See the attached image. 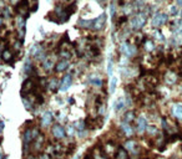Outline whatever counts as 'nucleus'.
<instances>
[{
	"label": "nucleus",
	"instance_id": "obj_1",
	"mask_svg": "<svg viewBox=\"0 0 182 159\" xmlns=\"http://www.w3.org/2000/svg\"><path fill=\"white\" fill-rule=\"evenodd\" d=\"M30 2L29 0H20V2L16 4V13L23 16V18H27L30 14Z\"/></svg>",
	"mask_w": 182,
	"mask_h": 159
},
{
	"label": "nucleus",
	"instance_id": "obj_2",
	"mask_svg": "<svg viewBox=\"0 0 182 159\" xmlns=\"http://www.w3.org/2000/svg\"><path fill=\"white\" fill-rule=\"evenodd\" d=\"M15 24H16V29H18V39L20 41L24 40V36H25V27H26V19L18 15L16 19H15Z\"/></svg>",
	"mask_w": 182,
	"mask_h": 159
},
{
	"label": "nucleus",
	"instance_id": "obj_3",
	"mask_svg": "<svg viewBox=\"0 0 182 159\" xmlns=\"http://www.w3.org/2000/svg\"><path fill=\"white\" fill-rule=\"evenodd\" d=\"M146 16H147L146 13H140V14H137L135 18H132V20H131V26H132V29L140 30L141 27H143V25L146 24V20H147Z\"/></svg>",
	"mask_w": 182,
	"mask_h": 159
},
{
	"label": "nucleus",
	"instance_id": "obj_4",
	"mask_svg": "<svg viewBox=\"0 0 182 159\" xmlns=\"http://www.w3.org/2000/svg\"><path fill=\"white\" fill-rule=\"evenodd\" d=\"M167 21H168L167 14H165V13H156L152 16V21H151V24H152L154 27H160L163 24H166Z\"/></svg>",
	"mask_w": 182,
	"mask_h": 159
},
{
	"label": "nucleus",
	"instance_id": "obj_5",
	"mask_svg": "<svg viewBox=\"0 0 182 159\" xmlns=\"http://www.w3.org/2000/svg\"><path fill=\"white\" fill-rule=\"evenodd\" d=\"M51 133L52 136L56 138V139H63L65 138V129H64V127L63 125H60V124H54L52 125V129H51Z\"/></svg>",
	"mask_w": 182,
	"mask_h": 159
},
{
	"label": "nucleus",
	"instance_id": "obj_6",
	"mask_svg": "<svg viewBox=\"0 0 182 159\" xmlns=\"http://www.w3.org/2000/svg\"><path fill=\"white\" fill-rule=\"evenodd\" d=\"M105 24H106V14H101L100 16L94 19V27H93V30H95V31L102 30L105 27Z\"/></svg>",
	"mask_w": 182,
	"mask_h": 159
},
{
	"label": "nucleus",
	"instance_id": "obj_7",
	"mask_svg": "<svg viewBox=\"0 0 182 159\" xmlns=\"http://www.w3.org/2000/svg\"><path fill=\"white\" fill-rule=\"evenodd\" d=\"M121 52H122L126 57H131L136 54V47L132 46V45H129L127 42L122 44V46H121Z\"/></svg>",
	"mask_w": 182,
	"mask_h": 159
},
{
	"label": "nucleus",
	"instance_id": "obj_8",
	"mask_svg": "<svg viewBox=\"0 0 182 159\" xmlns=\"http://www.w3.org/2000/svg\"><path fill=\"white\" fill-rule=\"evenodd\" d=\"M69 60H64V58H60L56 65H55V72H64L69 69Z\"/></svg>",
	"mask_w": 182,
	"mask_h": 159
},
{
	"label": "nucleus",
	"instance_id": "obj_9",
	"mask_svg": "<svg viewBox=\"0 0 182 159\" xmlns=\"http://www.w3.org/2000/svg\"><path fill=\"white\" fill-rule=\"evenodd\" d=\"M72 83V77L71 75H66L63 77V80L60 81V91H68L69 87Z\"/></svg>",
	"mask_w": 182,
	"mask_h": 159
},
{
	"label": "nucleus",
	"instance_id": "obj_10",
	"mask_svg": "<svg viewBox=\"0 0 182 159\" xmlns=\"http://www.w3.org/2000/svg\"><path fill=\"white\" fill-rule=\"evenodd\" d=\"M136 122H137V132L140 134H142L147 129V121H146V118L143 116H141V117L137 118Z\"/></svg>",
	"mask_w": 182,
	"mask_h": 159
},
{
	"label": "nucleus",
	"instance_id": "obj_11",
	"mask_svg": "<svg viewBox=\"0 0 182 159\" xmlns=\"http://www.w3.org/2000/svg\"><path fill=\"white\" fill-rule=\"evenodd\" d=\"M171 112L175 118H177L178 121H182V105H180V103L173 105L171 108Z\"/></svg>",
	"mask_w": 182,
	"mask_h": 159
},
{
	"label": "nucleus",
	"instance_id": "obj_12",
	"mask_svg": "<svg viewBox=\"0 0 182 159\" xmlns=\"http://www.w3.org/2000/svg\"><path fill=\"white\" fill-rule=\"evenodd\" d=\"M2 58H3V61L6 62V63L11 62V61L14 60V54H13V51L9 50V49L3 50V51H2Z\"/></svg>",
	"mask_w": 182,
	"mask_h": 159
},
{
	"label": "nucleus",
	"instance_id": "obj_13",
	"mask_svg": "<svg viewBox=\"0 0 182 159\" xmlns=\"http://www.w3.org/2000/svg\"><path fill=\"white\" fill-rule=\"evenodd\" d=\"M121 131H122V133L126 137H131L134 134V129H132V127L130 125V123H125V122L121 123Z\"/></svg>",
	"mask_w": 182,
	"mask_h": 159
},
{
	"label": "nucleus",
	"instance_id": "obj_14",
	"mask_svg": "<svg viewBox=\"0 0 182 159\" xmlns=\"http://www.w3.org/2000/svg\"><path fill=\"white\" fill-rule=\"evenodd\" d=\"M52 122V114L50 112H45L41 117V125L43 127H49Z\"/></svg>",
	"mask_w": 182,
	"mask_h": 159
},
{
	"label": "nucleus",
	"instance_id": "obj_15",
	"mask_svg": "<svg viewBox=\"0 0 182 159\" xmlns=\"http://www.w3.org/2000/svg\"><path fill=\"white\" fill-rule=\"evenodd\" d=\"M116 157H117V159H130L129 152H127L124 147H118V148H117Z\"/></svg>",
	"mask_w": 182,
	"mask_h": 159
},
{
	"label": "nucleus",
	"instance_id": "obj_16",
	"mask_svg": "<svg viewBox=\"0 0 182 159\" xmlns=\"http://www.w3.org/2000/svg\"><path fill=\"white\" fill-rule=\"evenodd\" d=\"M124 148H125L127 152L130 150V152H132V153H135V154L137 153V143H136L135 141H131V139L127 141V142L125 143V147H124Z\"/></svg>",
	"mask_w": 182,
	"mask_h": 159
},
{
	"label": "nucleus",
	"instance_id": "obj_17",
	"mask_svg": "<svg viewBox=\"0 0 182 159\" xmlns=\"http://www.w3.org/2000/svg\"><path fill=\"white\" fill-rule=\"evenodd\" d=\"M56 63H54V60H52V57H46L44 61H43V67H44V70L45 71H50L51 69H52V66H55Z\"/></svg>",
	"mask_w": 182,
	"mask_h": 159
},
{
	"label": "nucleus",
	"instance_id": "obj_18",
	"mask_svg": "<svg viewBox=\"0 0 182 159\" xmlns=\"http://www.w3.org/2000/svg\"><path fill=\"white\" fill-rule=\"evenodd\" d=\"M172 30L175 34H182V19L175 20L172 22Z\"/></svg>",
	"mask_w": 182,
	"mask_h": 159
},
{
	"label": "nucleus",
	"instance_id": "obj_19",
	"mask_svg": "<svg viewBox=\"0 0 182 159\" xmlns=\"http://www.w3.org/2000/svg\"><path fill=\"white\" fill-rule=\"evenodd\" d=\"M165 81H166L167 85H173V83H176V81H177V75L170 71V72L166 74V76H165Z\"/></svg>",
	"mask_w": 182,
	"mask_h": 159
},
{
	"label": "nucleus",
	"instance_id": "obj_20",
	"mask_svg": "<svg viewBox=\"0 0 182 159\" xmlns=\"http://www.w3.org/2000/svg\"><path fill=\"white\" fill-rule=\"evenodd\" d=\"M48 87L50 88V89H52V91H55V89H57L59 87H60V82H59V80L57 78H51V80H49V85H48Z\"/></svg>",
	"mask_w": 182,
	"mask_h": 159
},
{
	"label": "nucleus",
	"instance_id": "obj_21",
	"mask_svg": "<svg viewBox=\"0 0 182 159\" xmlns=\"http://www.w3.org/2000/svg\"><path fill=\"white\" fill-rule=\"evenodd\" d=\"M132 121H135V112H134V111L126 112L125 116H124V122H125V123H131Z\"/></svg>",
	"mask_w": 182,
	"mask_h": 159
},
{
	"label": "nucleus",
	"instance_id": "obj_22",
	"mask_svg": "<svg viewBox=\"0 0 182 159\" xmlns=\"http://www.w3.org/2000/svg\"><path fill=\"white\" fill-rule=\"evenodd\" d=\"M143 46H145V49H146L147 51H152V50L155 49V45H154V41H152V40H145Z\"/></svg>",
	"mask_w": 182,
	"mask_h": 159
},
{
	"label": "nucleus",
	"instance_id": "obj_23",
	"mask_svg": "<svg viewBox=\"0 0 182 159\" xmlns=\"http://www.w3.org/2000/svg\"><path fill=\"white\" fill-rule=\"evenodd\" d=\"M124 107H125V102H124V100H118V101L115 103V112L122 111Z\"/></svg>",
	"mask_w": 182,
	"mask_h": 159
},
{
	"label": "nucleus",
	"instance_id": "obj_24",
	"mask_svg": "<svg viewBox=\"0 0 182 159\" xmlns=\"http://www.w3.org/2000/svg\"><path fill=\"white\" fill-rule=\"evenodd\" d=\"M147 133L150 134V136H156L157 133H159V129L156 128L155 125H147Z\"/></svg>",
	"mask_w": 182,
	"mask_h": 159
},
{
	"label": "nucleus",
	"instance_id": "obj_25",
	"mask_svg": "<svg viewBox=\"0 0 182 159\" xmlns=\"http://www.w3.org/2000/svg\"><path fill=\"white\" fill-rule=\"evenodd\" d=\"M116 83H117V78L116 77H112L111 78V81H110V88H109V91H110V93H114L115 92V89H116Z\"/></svg>",
	"mask_w": 182,
	"mask_h": 159
},
{
	"label": "nucleus",
	"instance_id": "obj_26",
	"mask_svg": "<svg viewBox=\"0 0 182 159\" xmlns=\"http://www.w3.org/2000/svg\"><path fill=\"white\" fill-rule=\"evenodd\" d=\"M3 16H4V19H9V18H11V14H10V10H9V8H4L3 9Z\"/></svg>",
	"mask_w": 182,
	"mask_h": 159
},
{
	"label": "nucleus",
	"instance_id": "obj_27",
	"mask_svg": "<svg viewBox=\"0 0 182 159\" xmlns=\"http://www.w3.org/2000/svg\"><path fill=\"white\" fill-rule=\"evenodd\" d=\"M155 36H156V39L159 40V41H163L165 40V38H163V35H162V33L160 30H156L155 31Z\"/></svg>",
	"mask_w": 182,
	"mask_h": 159
},
{
	"label": "nucleus",
	"instance_id": "obj_28",
	"mask_svg": "<svg viewBox=\"0 0 182 159\" xmlns=\"http://www.w3.org/2000/svg\"><path fill=\"white\" fill-rule=\"evenodd\" d=\"M93 85H95V86H101L102 85V81H101V78H91V81H90Z\"/></svg>",
	"mask_w": 182,
	"mask_h": 159
},
{
	"label": "nucleus",
	"instance_id": "obj_29",
	"mask_svg": "<svg viewBox=\"0 0 182 159\" xmlns=\"http://www.w3.org/2000/svg\"><path fill=\"white\" fill-rule=\"evenodd\" d=\"M170 13H171V15H177L178 14V9H177V6H171L170 8Z\"/></svg>",
	"mask_w": 182,
	"mask_h": 159
},
{
	"label": "nucleus",
	"instance_id": "obj_30",
	"mask_svg": "<svg viewBox=\"0 0 182 159\" xmlns=\"http://www.w3.org/2000/svg\"><path fill=\"white\" fill-rule=\"evenodd\" d=\"M115 11H116L115 5H114V3H111V5H110V15H111V18L115 16Z\"/></svg>",
	"mask_w": 182,
	"mask_h": 159
},
{
	"label": "nucleus",
	"instance_id": "obj_31",
	"mask_svg": "<svg viewBox=\"0 0 182 159\" xmlns=\"http://www.w3.org/2000/svg\"><path fill=\"white\" fill-rule=\"evenodd\" d=\"M107 72L109 75H112V61H109V65H107Z\"/></svg>",
	"mask_w": 182,
	"mask_h": 159
},
{
	"label": "nucleus",
	"instance_id": "obj_32",
	"mask_svg": "<svg viewBox=\"0 0 182 159\" xmlns=\"http://www.w3.org/2000/svg\"><path fill=\"white\" fill-rule=\"evenodd\" d=\"M68 133H69L70 136H72V133H74V127H72V125H70V128H68Z\"/></svg>",
	"mask_w": 182,
	"mask_h": 159
},
{
	"label": "nucleus",
	"instance_id": "obj_33",
	"mask_svg": "<svg viewBox=\"0 0 182 159\" xmlns=\"http://www.w3.org/2000/svg\"><path fill=\"white\" fill-rule=\"evenodd\" d=\"M97 2H99L100 4H104V3H106V2H107V0H97Z\"/></svg>",
	"mask_w": 182,
	"mask_h": 159
},
{
	"label": "nucleus",
	"instance_id": "obj_34",
	"mask_svg": "<svg viewBox=\"0 0 182 159\" xmlns=\"http://www.w3.org/2000/svg\"><path fill=\"white\" fill-rule=\"evenodd\" d=\"M0 159H5V157H4L2 153H0Z\"/></svg>",
	"mask_w": 182,
	"mask_h": 159
},
{
	"label": "nucleus",
	"instance_id": "obj_35",
	"mask_svg": "<svg viewBox=\"0 0 182 159\" xmlns=\"http://www.w3.org/2000/svg\"><path fill=\"white\" fill-rule=\"evenodd\" d=\"M178 2H180V3H181V4H182V0H178Z\"/></svg>",
	"mask_w": 182,
	"mask_h": 159
},
{
	"label": "nucleus",
	"instance_id": "obj_36",
	"mask_svg": "<svg viewBox=\"0 0 182 159\" xmlns=\"http://www.w3.org/2000/svg\"><path fill=\"white\" fill-rule=\"evenodd\" d=\"M181 18H182V10H181Z\"/></svg>",
	"mask_w": 182,
	"mask_h": 159
},
{
	"label": "nucleus",
	"instance_id": "obj_37",
	"mask_svg": "<svg viewBox=\"0 0 182 159\" xmlns=\"http://www.w3.org/2000/svg\"><path fill=\"white\" fill-rule=\"evenodd\" d=\"M157 2H162V0H157Z\"/></svg>",
	"mask_w": 182,
	"mask_h": 159
},
{
	"label": "nucleus",
	"instance_id": "obj_38",
	"mask_svg": "<svg viewBox=\"0 0 182 159\" xmlns=\"http://www.w3.org/2000/svg\"><path fill=\"white\" fill-rule=\"evenodd\" d=\"M181 150H182V145H181Z\"/></svg>",
	"mask_w": 182,
	"mask_h": 159
}]
</instances>
